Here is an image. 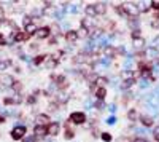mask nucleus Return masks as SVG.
I'll return each mask as SVG.
<instances>
[{
    "label": "nucleus",
    "mask_w": 159,
    "mask_h": 142,
    "mask_svg": "<svg viewBox=\"0 0 159 142\" xmlns=\"http://www.w3.org/2000/svg\"><path fill=\"white\" fill-rule=\"evenodd\" d=\"M7 42H5V37L3 35H0V45H5Z\"/></svg>",
    "instance_id": "2eb2a0df"
},
{
    "label": "nucleus",
    "mask_w": 159,
    "mask_h": 142,
    "mask_svg": "<svg viewBox=\"0 0 159 142\" xmlns=\"http://www.w3.org/2000/svg\"><path fill=\"white\" fill-rule=\"evenodd\" d=\"M35 32H37V27L35 26H32V24H27L26 26V34L29 35V37H30L32 34H35Z\"/></svg>",
    "instance_id": "6e6552de"
},
{
    "label": "nucleus",
    "mask_w": 159,
    "mask_h": 142,
    "mask_svg": "<svg viewBox=\"0 0 159 142\" xmlns=\"http://www.w3.org/2000/svg\"><path fill=\"white\" fill-rule=\"evenodd\" d=\"M70 118H72L73 123H78V125H80V123H85V120H86V117H85V113H83V112H75V113H72V117H70Z\"/></svg>",
    "instance_id": "f03ea898"
},
{
    "label": "nucleus",
    "mask_w": 159,
    "mask_h": 142,
    "mask_svg": "<svg viewBox=\"0 0 159 142\" xmlns=\"http://www.w3.org/2000/svg\"><path fill=\"white\" fill-rule=\"evenodd\" d=\"M13 38H15L16 42H24V40L29 38V35H27L26 32H16V34H15V37H13Z\"/></svg>",
    "instance_id": "39448f33"
},
{
    "label": "nucleus",
    "mask_w": 159,
    "mask_h": 142,
    "mask_svg": "<svg viewBox=\"0 0 159 142\" xmlns=\"http://www.w3.org/2000/svg\"><path fill=\"white\" fill-rule=\"evenodd\" d=\"M102 139H104V141H111V136L110 134H104V136H102Z\"/></svg>",
    "instance_id": "ddd939ff"
},
{
    "label": "nucleus",
    "mask_w": 159,
    "mask_h": 142,
    "mask_svg": "<svg viewBox=\"0 0 159 142\" xmlns=\"http://www.w3.org/2000/svg\"><path fill=\"white\" fill-rule=\"evenodd\" d=\"M24 142H35V136H32V137H27V139H24Z\"/></svg>",
    "instance_id": "4468645a"
},
{
    "label": "nucleus",
    "mask_w": 159,
    "mask_h": 142,
    "mask_svg": "<svg viewBox=\"0 0 159 142\" xmlns=\"http://www.w3.org/2000/svg\"><path fill=\"white\" fill-rule=\"evenodd\" d=\"M24 134H26V128L24 126H16L15 129L11 131V137L15 141H19L21 137H24Z\"/></svg>",
    "instance_id": "f257e3e1"
},
{
    "label": "nucleus",
    "mask_w": 159,
    "mask_h": 142,
    "mask_svg": "<svg viewBox=\"0 0 159 142\" xmlns=\"http://www.w3.org/2000/svg\"><path fill=\"white\" fill-rule=\"evenodd\" d=\"M0 121H3V118H2V117H0Z\"/></svg>",
    "instance_id": "a211bd4d"
},
{
    "label": "nucleus",
    "mask_w": 159,
    "mask_h": 142,
    "mask_svg": "<svg viewBox=\"0 0 159 142\" xmlns=\"http://www.w3.org/2000/svg\"><path fill=\"white\" fill-rule=\"evenodd\" d=\"M35 35L38 38H45V37H48V35H49V29H48V27H41V29H38L35 32Z\"/></svg>",
    "instance_id": "20e7f679"
},
{
    "label": "nucleus",
    "mask_w": 159,
    "mask_h": 142,
    "mask_svg": "<svg viewBox=\"0 0 159 142\" xmlns=\"http://www.w3.org/2000/svg\"><path fill=\"white\" fill-rule=\"evenodd\" d=\"M134 142H145L143 139H137V141H134Z\"/></svg>",
    "instance_id": "f3484780"
},
{
    "label": "nucleus",
    "mask_w": 159,
    "mask_h": 142,
    "mask_svg": "<svg viewBox=\"0 0 159 142\" xmlns=\"http://www.w3.org/2000/svg\"><path fill=\"white\" fill-rule=\"evenodd\" d=\"M86 11L89 13V15H94V11H96V7H88V8H86Z\"/></svg>",
    "instance_id": "f8f14e48"
},
{
    "label": "nucleus",
    "mask_w": 159,
    "mask_h": 142,
    "mask_svg": "<svg viewBox=\"0 0 159 142\" xmlns=\"http://www.w3.org/2000/svg\"><path fill=\"white\" fill-rule=\"evenodd\" d=\"M49 132V134H56V132L59 131V123H51V125L48 126V129H46Z\"/></svg>",
    "instance_id": "423d86ee"
},
{
    "label": "nucleus",
    "mask_w": 159,
    "mask_h": 142,
    "mask_svg": "<svg viewBox=\"0 0 159 142\" xmlns=\"http://www.w3.org/2000/svg\"><path fill=\"white\" fill-rule=\"evenodd\" d=\"M143 123H145V125H148V126H149V125H151V123H153V120H151V118H148V117H145V118H143Z\"/></svg>",
    "instance_id": "9b49d317"
},
{
    "label": "nucleus",
    "mask_w": 159,
    "mask_h": 142,
    "mask_svg": "<svg viewBox=\"0 0 159 142\" xmlns=\"http://www.w3.org/2000/svg\"><path fill=\"white\" fill-rule=\"evenodd\" d=\"M153 8H159V2H153Z\"/></svg>",
    "instance_id": "dca6fc26"
},
{
    "label": "nucleus",
    "mask_w": 159,
    "mask_h": 142,
    "mask_svg": "<svg viewBox=\"0 0 159 142\" xmlns=\"http://www.w3.org/2000/svg\"><path fill=\"white\" fill-rule=\"evenodd\" d=\"M97 96H99V98L102 99V98H104V96H105V88H97V93H96Z\"/></svg>",
    "instance_id": "9d476101"
},
{
    "label": "nucleus",
    "mask_w": 159,
    "mask_h": 142,
    "mask_svg": "<svg viewBox=\"0 0 159 142\" xmlns=\"http://www.w3.org/2000/svg\"><path fill=\"white\" fill-rule=\"evenodd\" d=\"M2 83H3V85H8V86H13V85H15V81H13L11 77L5 75V77H2Z\"/></svg>",
    "instance_id": "0eeeda50"
},
{
    "label": "nucleus",
    "mask_w": 159,
    "mask_h": 142,
    "mask_svg": "<svg viewBox=\"0 0 159 142\" xmlns=\"http://www.w3.org/2000/svg\"><path fill=\"white\" fill-rule=\"evenodd\" d=\"M77 37H78L77 32H68V34H67V40H68V42H75Z\"/></svg>",
    "instance_id": "1a4fd4ad"
},
{
    "label": "nucleus",
    "mask_w": 159,
    "mask_h": 142,
    "mask_svg": "<svg viewBox=\"0 0 159 142\" xmlns=\"http://www.w3.org/2000/svg\"><path fill=\"white\" fill-rule=\"evenodd\" d=\"M45 134H46V126H43V125H37V126H35V131H34V136L41 137V136H45Z\"/></svg>",
    "instance_id": "7ed1b4c3"
}]
</instances>
